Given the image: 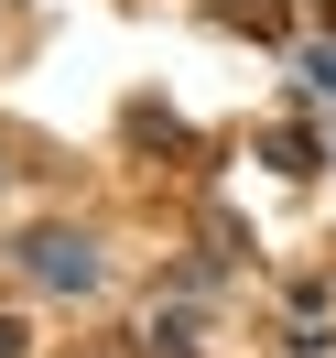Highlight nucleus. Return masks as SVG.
<instances>
[{
	"label": "nucleus",
	"mask_w": 336,
	"mask_h": 358,
	"mask_svg": "<svg viewBox=\"0 0 336 358\" xmlns=\"http://www.w3.org/2000/svg\"><path fill=\"white\" fill-rule=\"evenodd\" d=\"M87 271H98L87 239H44V282H87Z\"/></svg>",
	"instance_id": "obj_1"
}]
</instances>
